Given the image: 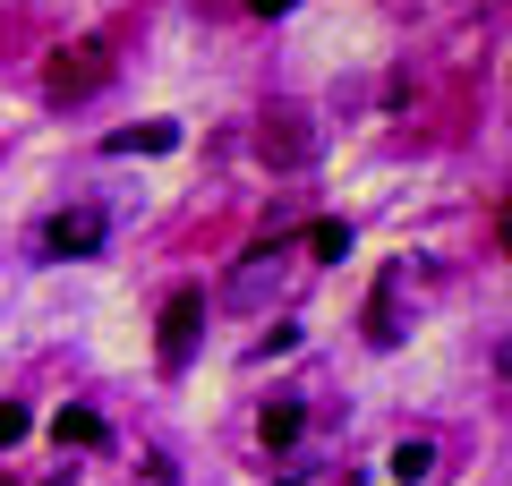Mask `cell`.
Here are the masks:
<instances>
[{
    "label": "cell",
    "instance_id": "12",
    "mask_svg": "<svg viewBox=\"0 0 512 486\" xmlns=\"http://www.w3.org/2000/svg\"><path fill=\"white\" fill-rule=\"evenodd\" d=\"M248 9L256 18H282V9H299V0H248Z\"/></svg>",
    "mask_w": 512,
    "mask_h": 486
},
{
    "label": "cell",
    "instance_id": "3",
    "mask_svg": "<svg viewBox=\"0 0 512 486\" xmlns=\"http://www.w3.org/2000/svg\"><path fill=\"white\" fill-rule=\"evenodd\" d=\"M197 324H205V290H171L163 299V333H154V359L180 376L188 367V350H197Z\"/></svg>",
    "mask_w": 512,
    "mask_h": 486
},
{
    "label": "cell",
    "instance_id": "2",
    "mask_svg": "<svg viewBox=\"0 0 512 486\" xmlns=\"http://www.w3.org/2000/svg\"><path fill=\"white\" fill-rule=\"evenodd\" d=\"M256 162H265V171H308L316 162V120L299 103H274L256 120Z\"/></svg>",
    "mask_w": 512,
    "mask_h": 486
},
{
    "label": "cell",
    "instance_id": "4",
    "mask_svg": "<svg viewBox=\"0 0 512 486\" xmlns=\"http://www.w3.org/2000/svg\"><path fill=\"white\" fill-rule=\"evenodd\" d=\"M103 205H60L52 222H43V256H60V265H69V256H94L103 248Z\"/></svg>",
    "mask_w": 512,
    "mask_h": 486
},
{
    "label": "cell",
    "instance_id": "9",
    "mask_svg": "<svg viewBox=\"0 0 512 486\" xmlns=\"http://www.w3.org/2000/svg\"><path fill=\"white\" fill-rule=\"evenodd\" d=\"M52 435H60V452H69V444H77V452H94V444H103L111 427H103L94 410H60V418H52Z\"/></svg>",
    "mask_w": 512,
    "mask_h": 486
},
{
    "label": "cell",
    "instance_id": "1",
    "mask_svg": "<svg viewBox=\"0 0 512 486\" xmlns=\"http://www.w3.org/2000/svg\"><path fill=\"white\" fill-rule=\"evenodd\" d=\"M111 86V43L103 35H77V43H60L52 60H43V94L52 103H86V94H103Z\"/></svg>",
    "mask_w": 512,
    "mask_h": 486
},
{
    "label": "cell",
    "instance_id": "7",
    "mask_svg": "<svg viewBox=\"0 0 512 486\" xmlns=\"http://www.w3.org/2000/svg\"><path fill=\"white\" fill-rule=\"evenodd\" d=\"M274 239H265V248H248V256H239V273H231V299L239 307H256V299H265V273H274Z\"/></svg>",
    "mask_w": 512,
    "mask_h": 486
},
{
    "label": "cell",
    "instance_id": "11",
    "mask_svg": "<svg viewBox=\"0 0 512 486\" xmlns=\"http://www.w3.org/2000/svg\"><path fill=\"white\" fill-rule=\"evenodd\" d=\"M26 427H35V418H26V401H0V452L26 444Z\"/></svg>",
    "mask_w": 512,
    "mask_h": 486
},
{
    "label": "cell",
    "instance_id": "10",
    "mask_svg": "<svg viewBox=\"0 0 512 486\" xmlns=\"http://www.w3.org/2000/svg\"><path fill=\"white\" fill-rule=\"evenodd\" d=\"M308 248L325 256V265H333V256H350V222H316V231H308Z\"/></svg>",
    "mask_w": 512,
    "mask_h": 486
},
{
    "label": "cell",
    "instance_id": "6",
    "mask_svg": "<svg viewBox=\"0 0 512 486\" xmlns=\"http://www.w3.org/2000/svg\"><path fill=\"white\" fill-rule=\"evenodd\" d=\"M299 427H308V410L299 401H265V418H256V435H265V452H291Z\"/></svg>",
    "mask_w": 512,
    "mask_h": 486
},
{
    "label": "cell",
    "instance_id": "5",
    "mask_svg": "<svg viewBox=\"0 0 512 486\" xmlns=\"http://www.w3.org/2000/svg\"><path fill=\"white\" fill-rule=\"evenodd\" d=\"M111 154H171L180 145V120H146V128H111Z\"/></svg>",
    "mask_w": 512,
    "mask_h": 486
},
{
    "label": "cell",
    "instance_id": "8",
    "mask_svg": "<svg viewBox=\"0 0 512 486\" xmlns=\"http://www.w3.org/2000/svg\"><path fill=\"white\" fill-rule=\"evenodd\" d=\"M384 469H393V478H402V486H419L427 469H436V444H427V435H402V444H393V461H384Z\"/></svg>",
    "mask_w": 512,
    "mask_h": 486
}]
</instances>
